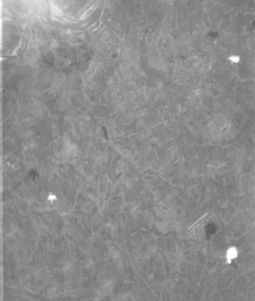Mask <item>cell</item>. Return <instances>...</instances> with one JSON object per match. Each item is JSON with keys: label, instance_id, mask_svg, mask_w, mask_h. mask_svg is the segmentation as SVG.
Segmentation results:
<instances>
[{"label": "cell", "instance_id": "6da1fadb", "mask_svg": "<svg viewBox=\"0 0 255 301\" xmlns=\"http://www.w3.org/2000/svg\"><path fill=\"white\" fill-rule=\"evenodd\" d=\"M237 254H238V253H237V250H236L235 247H231V248H230V249L228 250L227 253H226V258H227L228 262H231V261L232 259H234V258L237 257Z\"/></svg>", "mask_w": 255, "mask_h": 301}]
</instances>
